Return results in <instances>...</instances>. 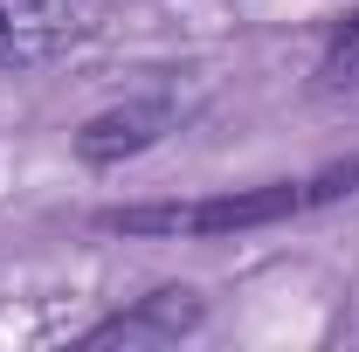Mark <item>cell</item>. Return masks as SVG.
Wrapping results in <instances>:
<instances>
[{
  "mask_svg": "<svg viewBox=\"0 0 359 352\" xmlns=\"http://www.w3.org/2000/svg\"><path fill=\"white\" fill-rule=\"evenodd\" d=\"M359 194V159L325 166L311 180H263V187H228V194H201V201H132V208H104L97 228L111 235H145V242H215V235H242V228H276V221L318 215L332 201Z\"/></svg>",
  "mask_w": 359,
  "mask_h": 352,
  "instance_id": "1",
  "label": "cell"
},
{
  "mask_svg": "<svg viewBox=\"0 0 359 352\" xmlns=\"http://www.w3.org/2000/svg\"><path fill=\"white\" fill-rule=\"evenodd\" d=\"M318 83H325V90H359V14H346V21L325 35V55H318Z\"/></svg>",
  "mask_w": 359,
  "mask_h": 352,
  "instance_id": "5",
  "label": "cell"
},
{
  "mask_svg": "<svg viewBox=\"0 0 359 352\" xmlns=\"http://www.w3.org/2000/svg\"><path fill=\"white\" fill-rule=\"evenodd\" d=\"M201 318H208V304H201L194 290L166 283V290L138 297L132 311H118V318L90 325V332H83V346H173V339H187Z\"/></svg>",
  "mask_w": 359,
  "mask_h": 352,
  "instance_id": "3",
  "label": "cell"
},
{
  "mask_svg": "<svg viewBox=\"0 0 359 352\" xmlns=\"http://www.w3.org/2000/svg\"><path fill=\"white\" fill-rule=\"evenodd\" d=\"M173 125V97H132V104H111V111H97L76 125V159L97 166V173H111V166H125L138 152H152L159 138Z\"/></svg>",
  "mask_w": 359,
  "mask_h": 352,
  "instance_id": "2",
  "label": "cell"
},
{
  "mask_svg": "<svg viewBox=\"0 0 359 352\" xmlns=\"http://www.w3.org/2000/svg\"><path fill=\"white\" fill-rule=\"evenodd\" d=\"M69 42H76V14L62 0H0V69L48 62Z\"/></svg>",
  "mask_w": 359,
  "mask_h": 352,
  "instance_id": "4",
  "label": "cell"
}]
</instances>
